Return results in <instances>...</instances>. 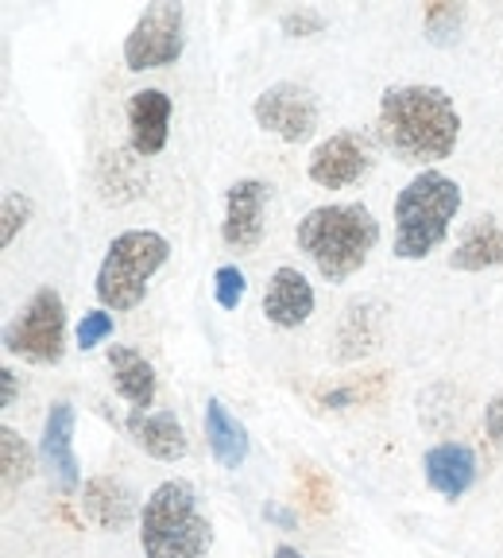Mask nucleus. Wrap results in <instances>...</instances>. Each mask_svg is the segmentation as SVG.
I'll list each match as a JSON object with an SVG mask.
<instances>
[{"label": "nucleus", "mask_w": 503, "mask_h": 558, "mask_svg": "<svg viewBox=\"0 0 503 558\" xmlns=\"http://www.w3.org/2000/svg\"><path fill=\"white\" fill-rule=\"evenodd\" d=\"M263 515H268V520H275V523H283V527H291V523H295V515L283 512V508H275V505L263 508Z\"/></svg>", "instance_id": "30"}, {"label": "nucleus", "mask_w": 503, "mask_h": 558, "mask_svg": "<svg viewBox=\"0 0 503 558\" xmlns=\"http://www.w3.org/2000/svg\"><path fill=\"white\" fill-rule=\"evenodd\" d=\"M380 144L403 163L450 159L461 140V117L453 97L438 86H391L380 97Z\"/></svg>", "instance_id": "1"}, {"label": "nucleus", "mask_w": 503, "mask_h": 558, "mask_svg": "<svg viewBox=\"0 0 503 558\" xmlns=\"http://www.w3.org/2000/svg\"><path fill=\"white\" fill-rule=\"evenodd\" d=\"M298 477H303V485H306V493H310L314 508H318V512H326V508H330V485H326L321 477H314L310 470H303Z\"/></svg>", "instance_id": "28"}, {"label": "nucleus", "mask_w": 503, "mask_h": 558, "mask_svg": "<svg viewBox=\"0 0 503 558\" xmlns=\"http://www.w3.org/2000/svg\"><path fill=\"white\" fill-rule=\"evenodd\" d=\"M279 27L286 35H295V39H310V35H321L326 32V16L318 9H291L279 16Z\"/></svg>", "instance_id": "26"}, {"label": "nucleus", "mask_w": 503, "mask_h": 558, "mask_svg": "<svg viewBox=\"0 0 503 558\" xmlns=\"http://www.w3.org/2000/svg\"><path fill=\"white\" fill-rule=\"evenodd\" d=\"M271 558H306V555L298 547H291V543H279L275 555H271Z\"/></svg>", "instance_id": "31"}, {"label": "nucleus", "mask_w": 503, "mask_h": 558, "mask_svg": "<svg viewBox=\"0 0 503 558\" xmlns=\"http://www.w3.org/2000/svg\"><path fill=\"white\" fill-rule=\"evenodd\" d=\"M263 314L279 330H298L314 314V288L298 268H275L263 291Z\"/></svg>", "instance_id": "14"}, {"label": "nucleus", "mask_w": 503, "mask_h": 558, "mask_svg": "<svg viewBox=\"0 0 503 558\" xmlns=\"http://www.w3.org/2000/svg\"><path fill=\"white\" fill-rule=\"evenodd\" d=\"M186 51V16L179 4H151L139 12L124 39L128 70H163L174 66Z\"/></svg>", "instance_id": "7"}, {"label": "nucleus", "mask_w": 503, "mask_h": 558, "mask_svg": "<svg viewBox=\"0 0 503 558\" xmlns=\"http://www.w3.org/2000/svg\"><path fill=\"white\" fill-rule=\"evenodd\" d=\"M484 430L495 446H503V392H495L484 408Z\"/></svg>", "instance_id": "27"}, {"label": "nucleus", "mask_w": 503, "mask_h": 558, "mask_svg": "<svg viewBox=\"0 0 503 558\" xmlns=\"http://www.w3.org/2000/svg\"><path fill=\"white\" fill-rule=\"evenodd\" d=\"M105 361H109V373H113V388L132 403V411H148L159 388L151 361L132 345H109Z\"/></svg>", "instance_id": "17"}, {"label": "nucleus", "mask_w": 503, "mask_h": 558, "mask_svg": "<svg viewBox=\"0 0 503 558\" xmlns=\"http://www.w3.org/2000/svg\"><path fill=\"white\" fill-rule=\"evenodd\" d=\"M0 380H4V411L12 408V403H16V373H12V368H0Z\"/></svg>", "instance_id": "29"}, {"label": "nucleus", "mask_w": 503, "mask_h": 558, "mask_svg": "<svg viewBox=\"0 0 503 558\" xmlns=\"http://www.w3.org/2000/svg\"><path fill=\"white\" fill-rule=\"evenodd\" d=\"M252 117L271 136L286 140V144H303L318 129V97L298 82H275L252 101Z\"/></svg>", "instance_id": "8"}, {"label": "nucleus", "mask_w": 503, "mask_h": 558, "mask_svg": "<svg viewBox=\"0 0 503 558\" xmlns=\"http://www.w3.org/2000/svg\"><path fill=\"white\" fill-rule=\"evenodd\" d=\"M109 338H113V314L105 311V306H94V311L82 314V323H78V349L82 353H89V349H97Z\"/></svg>", "instance_id": "25"}, {"label": "nucleus", "mask_w": 503, "mask_h": 558, "mask_svg": "<svg viewBox=\"0 0 503 558\" xmlns=\"http://www.w3.org/2000/svg\"><path fill=\"white\" fill-rule=\"evenodd\" d=\"M213 527L201 515L191 481H163L139 508V547L148 558H201Z\"/></svg>", "instance_id": "3"}, {"label": "nucleus", "mask_w": 503, "mask_h": 558, "mask_svg": "<svg viewBox=\"0 0 503 558\" xmlns=\"http://www.w3.org/2000/svg\"><path fill=\"white\" fill-rule=\"evenodd\" d=\"M295 241L321 271V279L345 283L372 256L376 241H380V221L360 202H330V206H314L298 221Z\"/></svg>", "instance_id": "2"}, {"label": "nucleus", "mask_w": 503, "mask_h": 558, "mask_svg": "<svg viewBox=\"0 0 503 558\" xmlns=\"http://www.w3.org/2000/svg\"><path fill=\"white\" fill-rule=\"evenodd\" d=\"M39 465L54 481L62 497L82 488V470L74 458V403L54 400L44 418V438H39Z\"/></svg>", "instance_id": "10"}, {"label": "nucleus", "mask_w": 503, "mask_h": 558, "mask_svg": "<svg viewBox=\"0 0 503 558\" xmlns=\"http://www.w3.org/2000/svg\"><path fill=\"white\" fill-rule=\"evenodd\" d=\"M174 105L163 89H136L128 97V144L136 156L151 159L167 148Z\"/></svg>", "instance_id": "12"}, {"label": "nucleus", "mask_w": 503, "mask_h": 558, "mask_svg": "<svg viewBox=\"0 0 503 558\" xmlns=\"http://www.w3.org/2000/svg\"><path fill=\"white\" fill-rule=\"evenodd\" d=\"M82 512L89 523H97L101 532H121L136 520V497L132 488L116 477H89L82 485Z\"/></svg>", "instance_id": "16"}, {"label": "nucleus", "mask_w": 503, "mask_h": 558, "mask_svg": "<svg viewBox=\"0 0 503 558\" xmlns=\"http://www.w3.org/2000/svg\"><path fill=\"white\" fill-rule=\"evenodd\" d=\"M206 442H209V453L218 458L221 470H241L248 462V430L244 423L218 400V396H209L206 400Z\"/></svg>", "instance_id": "18"}, {"label": "nucleus", "mask_w": 503, "mask_h": 558, "mask_svg": "<svg viewBox=\"0 0 503 558\" xmlns=\"http://www.w3.org/2000/svg\"><path fill=\"white\" fill-rule=\"evenodd\" d=\"M32 198H27L24 191H9L4 194V202H0V244L9 248L12 241H16L20 229L32 221Z\"/></svg>", "instance_id": "21"}, {"label": "nucleus", "mask_w": 503, "mask_h": 558, "mask_svg": "<svg viewBox=\"0 0 503 558\" xmlns=\"http://www.w3.org/2000/svg\"><path fill=\"white\" fill-rule=\"evenodd\" d=\"M167 256H171V244L151 229H128V233L113 236L94 283L105 311H132L144 303L148 279L163 268Z\"/></svg>", "instance_id": "5"}, {"label": "nucleus", "mask_w": 503, "mask_h": 558, "mask_svg": "<svg viewBox=\"0 0 503 558\" xmlns=\"http://www.w3.org/2000/svg\"><path fill=\"white\" fill-rule=\"evenodd\" d=\"M244 295H248L244 271L236 268V264H221V268L213 271V299H218V306L221 311H236V306L244 303Z\"/></svg>", "instance_id": "23"}, {"label": "nucleus", "mask_w": 503, "mask_h": 558, "mask_svg": "<svg viewBox=\"0 0 503 558\" xmlns=\"http://www.w3.org/2000/svg\"><path fill=\"white\" fill-rule=\"evenodd\" d=\"M4 349L32 365H59L66 349V303L54 288H39L4 333Z\"/></svg>", "instance_id": "6"}, {"label": "nucleus", "mask_w": 503, "mask_h": 558, "mask_svg": "<svg viewBox=\"0 0 503 558\" xmlns=\"http://www.w3.org/2000/svg\"><path fill=\"white\" fill-rule=\"evenodd\" d=\"M271 186L263 179H236L225 191V221L221 236L233 253H256L263 241V209H268Z\"/></svg>", "instance_id": "11"}, {"label": "nucleus", "mask_w": 503, "mask_h": 558, "mask_svg": "<svg viewBox=\"0 0 503 558\" xmlns=\"http://www.w3.org/2000/svg\"><path fill=\"white\" fill-rule=\"evenodd\" d=\"M453 271H488L503 268V226L495 218H477L450 253Z\"/></svg>", "instance_id": "19"}, {"label": "nucleus", "mask_w": 503, "mask_h": 558, "mask_svg": "<svg viewBox=\"0 0 503 558\" xmlns=\"http://www.w3.org/2000/svg\"><path fill=\"white\" fill-rule=\"evenodd\" d=\"M383 396V373L368 376L360 384H345V388H330V392H321L318 400L326 408H353V403H365V400H380Z\"/></svg>", "instance_id": "22"}, {"label": "nucleus", "mask_w": 503, "mask_h": 558, "mask_svg": "<svg viewBox=\"0 0 503 558\" xmlns=\"http://www.w3.org/2000/svg\"><path fill=\"white\" fill-rule=\"evenodd\" d=\"M124 427H128L132 442L148 458H156V462H179L191 450L186 446V430L174 411H132L124 418Z\"/></svg>", "instance_id": "15"}, {"label": "nucleus", "mask_w": 503, "mask_h": 558, "mask_svg": "<svg viewBox=\"0 0 503 558\" xmlns=\"http://www.w3.org/2000/svg\"><path fill=\"white\" fill-rule=\"evenodd\" d=\"M426 485L442 493L445 500H461L477 485V453L465 442H438L422 458Z\"/></svg>", "instance_id": "13"}, {"label": "nucleus", "mask_w": 503, "mask_h": 558, "mask_svg": "<svg viewBox=\"0 0 503 558\" xmlns=\"http://www.w3.org/2000/svg\"><path fill=\"white\" fill-rule=\"evenodd\" d=\"M32 470H35L32 446L12 427H0V477H4V493H16L20 485H27Z\"/></svg>", "instance_id": "20"}, {"label": "nucleus", "mask_w": 503, "mask_h": 558, "mask_svg": "<svg viewBox=\"0 0 503 558\" xmlns=\"http://www.w3.org/2000/svg\"><path fill=\"white\" fill-rule=\"evenodd\" d=\"M461 20H465V9H461V4H430L422 24H426V35H430L434 44H445L450 35H457Z\"/></svg>", "instance_id": "24"}, {"label": "nucleus", "mask_w": 503, "mask_h": 558, "mask_svg": "<svg viewBox=\"0 0 503 558\" xmlns=\"http://www.w3.org/2000/svg\"><path fill=\"white\" fill-rule=\"evenodd\" d=\"M368 167H372L368 140L360 132L345 129V132H333L330 140H321L318 148H314L310 163H306V171L326 191H345V186H356L365 179Z\"/></svg>", "instance_id": "9"}, {"label": "nucleus", "mask_w": 503, "mask_h": 558, "mask_svg": "<svg viewBox=\"0 0 503 558\" xmlns=\"http://www.w3.org/2000/svg\"><path fill=\"white\" fill-rule=\"evenodd\" d=\"M461 209V186L442 171L415 174L395 198V256L426 260L450 236Z\"/></svg>", "instance_id": "4"}]
</instances>
